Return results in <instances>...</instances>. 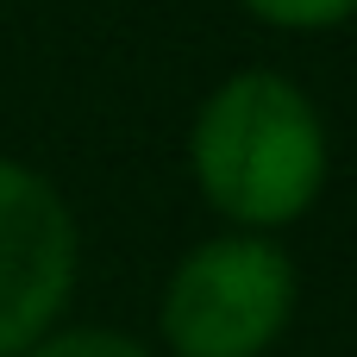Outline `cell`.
I'll use <instances>...</instances> for the list:
<instances>
[{
  "instance_id": "2",
  "label": "cell",
  "mask_w": 357,
  "mask_h": 357,
  "mask_svg": "<svg viewBox=\"0 0 357 357\" xmlns=\"http://www.w3.org/2000/svg\"><path fill=\"white\" fill-rule=\"evenodd\" d=\"M301 307V264L270 232H213L188 245L157 295L163 357H270Z\"/></svg>"
},
{
  "instance_id": "3",
  "label": "cell",
  "mask_w": 357,
  "mask_h": 357,
  "mask_svg": "<svg viewBox=\"0 0 357 357\" xmlns=\"http://www.w3.org/2000/svg\"><path fill=\"white\" fill-rule=\"evenodd\" d=\"M82 282V226L63 188L0 151V357H25L69 320Z\"/></svg>"
},
{
  "instance_id": "4",
  "label": "cell",
  "mask_w": 357,
  "mask_h": 357,
  "mask_svg": "<svg viewBox=\"0 0 357 357\" xmlns=\"http://www.w3.org/2000/svg\"><path fill=\"white\" fill-rule=\"evenodd\" d=\"M238 13L264 31H339L357 19V0H238Z\"/></svg>"
},
{
  "instance_id": "1",
  "label": "cell",
  "mask_w": 357,
  "mask_h": 357,
  "mask_svg": "<svg viewBox=\"0 0 357 357\" xmlns=\"http://www.w3.org/2000/svg\"><path fill=\"white\" fill-rule=\"evenodd\" d=\"M326 176V113L289 69L251 63L201 94L188 119V182L226 232L282 238L320 207Z\"/></svg>"
},
{
  "instance_id": "5",
  "label": "cell",
  "mask_w": 357,
  "mask_h": 357,
  "mask_svg": "<svg viewBox=\"0 0 357 357\" xmlns=\"http://www.w3.org/2000/svg\"><path fill=\"white\" fill-rule=\"evenodd\" d=\"M25 357H163L157 345H144V339H132V333H119V326H56V333H44L38 345Z\"/></svg>"
}]
</instances>
